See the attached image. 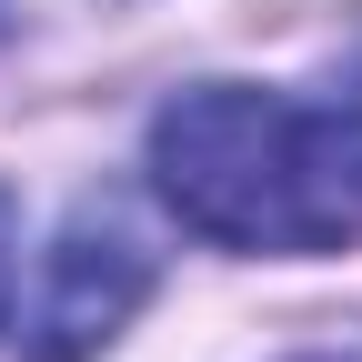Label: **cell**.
Wrapping results in <instances>:
<instances>
[{
	"label": "cell",
	"mask_w": 362,
	"mask_h": 362,
	"mask_svg": "<svg viewBox=\"0 0 362 362\" xmlns=\"http://www.w3.org/2000/svg\"><path fill=\"white\" fill-rule=\"evenodd\" d=\"M151 181L221 252H342L362 232V90L292 101L202 81L151 121Z\"/></svg>",
	"instance_id": "6da1fadb"
},
{
	"label": "cell",
	"mask_w": 362,
	"mask_h": 362,
	"mask_svg": "<svg viewBox=\"0 0 362 362\" xmlns=\"http://www.w3.org/2000/svg\"><path fill=\"white\" fill-rule=\"evenodd\" d=\"M141 302H151V242L131 232L111 202H81V211L61 221L51 262H40L21 352H30V362H90Z\"/></svg>",
	"instance_id": "7a4b0ae2"
},
{
	"label": "cell",
	"mask_w": 362,
	"mask_h": 362,
	"mask_svg": "<svg viewBox=\"0 0 362 362\" xmlns=\"http://www.w3.org/2000/svg\"><path fill=\"white\" fill-rule=\"evenodd\" d=\"M11 242H21V211H11V192H0V322H11Z\"/></svg>",
	"instance_id": "3957f363"
},
{
	"label": "cell",
	"mask_w": 362,
	"mask_h": 362,
	"mask_svg": "<svg viewBox=\"0 0 362 362\" xmlns=\"http://www.w3.org/2000/svg\"><path fill=\"white\" fill-rule=\"evenodd\" d=\"M322 362H332V352H322Z\"/></svg>",
	"instance_id": "277c9868"
}]
</instances>
